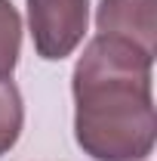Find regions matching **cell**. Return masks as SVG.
Returning <instances> with one entry per match:
<instances>
[{"instance_id":"cell-4","label":"cell","mask_w":157,"mask_h":161,"mask_svg":"<svg viewBox=\"0 0 157 161\" xmlns=\"http://www.w3.org/2000/svg\"><path fill=\"white\" fill-rule=\"evenodd\" d=\"M22 124H25V105L22 93L13 78H0V158L19 142Z\"/></svg>"},{"instance_id":"cell-1","label":"cell","mask_w":157,"mask_h":161,"mask_svg":"<svg viewBox=\"0 0 157 161\" xmlns=\"http://www.w3.org/2000/svg\"><path fill=\"white\" fill-rule=\"evenodd\" d=\"M154 59L123 40L96 37L74 65V136L96 161H142L154 149Z\"/></svg>"},{"instance_id":"cell-3","label":"cell","mask_w":157,"mask_h":161,"mask_svg":"<svg viewBox=\"0 0 157 161\" xmlns=\"http://www.w3.org/2000/svg\"><path fill=\"white\" fill-rule=\"evenodd\" d=\"M154 9L157 0H102L96 9L99 34L123 40L154 59V40H157Z\"/></svg>"},{"instance_id":"cell-5","label":"cell","mask_w":157,"mask_h":161,"mask_svg":"<svg viewBox=\"0 0 157 161\" xmlns=\"http://www.w3.org/2000/svg\"><path fill=\"white\" fill-rule=\"evenodd\" d=\"M22 50V19L9 0H0V78H13Z\"/></svg>"},{"instance_id":"cell-2","label":"cell","mask_w":157,"mask_h":161,"mask_svg":"<svg viewBox=\"0 0 157 161\" xmlns=\"http://www.w3.org/2000/svg\"><path fill=\"white\" fill-rule=\"evenodd\" d=\"M28 25L40 59L59 62L80 47L89 25V0H28Z\"/></svg>"}]
</instances>
